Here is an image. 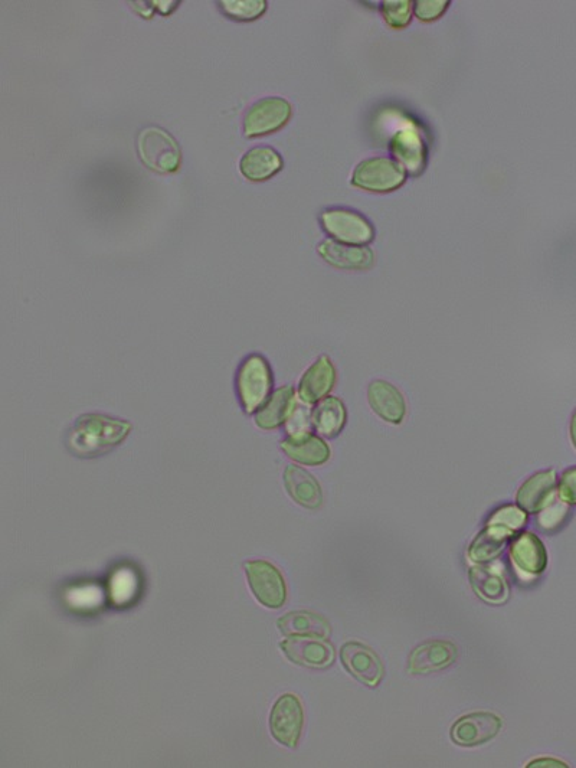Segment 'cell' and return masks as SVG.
Masks as SVG:
<instances>
[{
    "label": "cell",
    "instance_id": "1",
    "mask_svg": "<svg viewBox=\"0 0 576 768\" xmlns=\"http://www.w3.org/2000/svg\"><path fill=\"white\" fill-rule=\"evenodd\" d=\"M132 430L129 421L104 414H84L68 431L65 443L74 456L93 459L119 447Z\"/></svg>",
    "mask_w": 576,
    "mask_h": 768
},
{
    "label": "cell",
    "instance_id": "2",
    "mask_svg": "<svg viewBox=\"0 0 576 768\" xmlns=\"http://www.w3.org/2000/svg\"><path fill=\"white\" fill-rule=\"evenodd\" d=\"M271 366L263 355H250L242 362L237 374V394L245 413L260 410L273 391Z\"/></svg>",
    "mask_w": 576,
    "mask_h": 768
},
{
    "label": "cell",
    "instance_id": "3",
    "mask_svg": "<svg viewBox=\"0 0 576 768\" xmlns=\"http://www.w3.org/2000/svg\"><path fill=\"white\" fill-rule=\"evenodd\" d=\"M137 152L144 166L157 173H175L182 166L178 140L162 127L150 126L137 137Z\"/></svg>",
    "mask_w": 576,
    "mask_h": 768
},
{
    "label": "cell",
    "instance_id": "4",
    "mask_svg": "<svg viewBox=\"0 0 576 768\" xmlns=\"http://www.w3.org/2000/svg\"><path fill=\"white\" fill-rule=\"evenodd\" d=\"M407 181V171L394 159L372 158L363 160L352 175V185L366 192L388 194L401 188Z\"/></svg>",
    "mask_w": 576,
    "mask_h": 768
},
{
    "label": "cell",
    "instance_id": "5",
    "mask_svg": "<svg viewBox=\"0 0 576 768\" xmlns=\"http://www.w3.org/2000/svg\"><path fill=\"white\" fill-rule=\"evenodd\" d=\"M323 230L332 240L349 245H368L375 238L371 222L358 212L346 208H330L320 215Z\"/></svg>",
    "mask_w": 576,
    "mask_h": 768
},
{
    "label": "cell",
    "instance_id": "6",
    "mask_svg": "<svg viewBox=\"0 0 576 768\" xmlns=\"http://www.w3.org/2000/svg\"><path fill=\"white\" fill-rule=\"evenodd\" d=\"M293 116V107L286 98L267 97L252 104L244 116V136L273 135L283 129Z\"/></svg>",
    "mask_w": 576,
    "mask_h": 768
},
{
    "label": "cell",
    "instance_id": "7",
    "mask_svg": "<svg viewBox=\"0 0 576 768\" xmlns=\"http://www.w3.org/2000/svg\"><path fill=\"white\" fill-rule=\"evenodd\" d=\"M248 586L257 600L268 609H280L286 604L287 587L280 570L264 560H251L244 564Z\"/></svg>",
    "mask_w": 576,
    "mask_h": 768
},
{
    "label": "cell",
    "instance_id": "8",
    "mask_svg": "<svg viewBox=\"0 0 576 768\" xmlns=\"http://www.w3.org/2000/svg\"><path fill=\"white\" fill-rule=\"evenodd\" d=\"M291 663L309 669H327L335 663V646L319 636H288L280 643Z\"/></svg>",
    "mask_w": 576,
    "mask_h": 768
},
{
    "label": "cell",
    "instance_id": "9",
    "mask_svg": "<svg viewBox=\"0 0 576 768\" xmlns=\"http://www.w3.org/2000/svg\"><path fill=\"white\" fill-rule=\"evenodd\" d=\"M340 662L350 676L368 688H378L384 679L385 666L378 653L356 640L340 647Z\"/></svg>",
    "mask_w": 576,
    "mask_h": 768
},
{
    "label": "cell",
    "instance_id": "10",
    "mask_svg": "<svg viewBox=\"0 0 576 768\" xmlns=\"http://www.w3.org/2000/svg\"><path fill=\"white\" fill-rule=\"evenodd\" d=\"M304 727V711L300 699L284 694L277 699L270 714V731L274 740L284 747L296 748Z\"/></svg>",
    "mask_w": 576,
    "mask_h": 768
},
{
    "label": "cell",
    "instance_id": "11",
    "mask_svg": "<svg viewBox=\"0 0 576 768\" xmlns=\"http://www.w3.org/2000/svg\"><path fill=\"white\" fill-rule=\"evenodd\" d=\"M503 721L493 712H471L451 727V740L460 747L473 748L490 743L502 731Z\"/></svg>",
    "mask_w": 576,
    "mask_h": 768
},
{
    "label": "cell",
    "instance_id": "12",
    "mask_svg": "<svg viewBox=\"0 0 576 768\" xmlns=\"http://www.w3.org/2000/svg\"><path fill=\"white\" fill-rule=\"evenodd\" d=\"M457 659L458 647L450 640H427L409 653L408 672L411 675H431L450 668Z\"/></svg>",
    "mask_w": 576,
    "mask_h": 768
},
{
    "label": "cell",
    "instance_id": "13",
    "mask_svg": "<svg viewBox=\"0 0 576 768\" xmlns=\"http://www.w3.org/2000/svg\"><path fill=\"white\" fill-rule=\"evenodd\" d=\"M510 560L516 570L523 574L540 575L545 573L548 567V552L538 535L528 531L517 532L510 541Z\"/></svg>",
    "mask_w": 576,
    "mask_h": 768
},
{
    "label": "cell",
    "instance_id": "14",
    "mask_svg": "<svg viewBox=\"0 0 576 768\" xmlns=\"http://www.w3.org/2000/svg\"><path fill=\"white\" fill-rule=\"evenodd\" d=\"M558 476L555 470H543L530 476L517 490L516 503L528 513H539L556 498Z\"/></svg>",
    "mask_w": 576,
    "mask_h": 768
},
{
    "label": "cell",
    "instance_id": "15",
    "mask_svg": "<svg viewBox=\"0 0 576 768\" xmlns=\"http://www.w3.org/2000/svg\"><path fill=\"white\" fill-rule=\"evenodd\" d=\"M336 384V368L329 356L323 355L300 379L299 397L303 403L317 404L332 392Z\"/></svg>",
    "mask_w": 576,
    "mask_h": 768
},
{
    "label": "cell",
    "instance_id": "16",
    "mask_svg": "<svg viewBox=\"0 0 576 768\" xmlns=\"http://www.w3.org/2000/svg\"><path fill=\"white\" fill-rule=\"evenodd\" d=\"M368 401L373 413L381 417L385 423L398 426L404 421L407 403L404 395L395 385L381 379L371 382L368 388Z\"/></svg>",
    "mask_w": 576,
    "mask_h": 768
},
{
    "label": "cell",
    "instance_id": "17",
    "mask_svg": "<svg viewBox=\"0 0 576 768\" xmlns=\"http://www.w3.org/2000/svg\"><path fill=\"white\" fill-rule=\"evenodd\" d=\"M320 256L330 266L340 270H366L373 264L371 248L349 245L336 240H324L317 247Z\"/></svg>",
    "mask_w": 576,
    "mask_h": 768
},
{
    "label": "cell",
    "instance_id": "18",
    "mask_svg": "<svg viewBox=\"0 0 576 768\" xmlns=\"http://www.w3.org/2000/svg\"><path fill=\"white\" fill-rule=\"evenodd\" d=\"M296 410V391L290 385H286L274 391L267 403L255 413V423L265 431L277 430L287 424Z\"/></svg>",
    "mask_w": 576,
    "mask_h": 768
},
{
    "label": "cell",
    "instance_id": "19",
    "mask_svg": "<svg viewBox=\"0 0 576 768\" xmlns=\"http://www.w3.org/2000/svg\"><path fill=\"white\" fill-rule=\"evenodd\" d=\"M281 450L288 459L303 466H322L329 462L332 454L329 444L312 433L288 437L281 443Z\"/></svg>",
    "mask_w": 576,
    "mask_h": 768
},
{
    "label": "cell",
    "instance_id": "20",
    "mask_svg": "<svg viewBox=\"0 0 576 768\" xmlns=\"http://www.w3.org/2000/svg\"><path fill=\"white\" fill-rule=\"evenodd\" d=\"M284 168V160L273 147H252L240 162V171L247 181L265 182Z\"/></svg>",
    "mask_w": 576,
    "mask_h": 768
},
{
    "label": "cell",
    "instance_id": "21",
    "mask_svg": "<svg viewBox=\"0 0 576 768\" xmlns=\"http://www.w3.org/2000/svg\"><path fill=\"white\" fill-rule=\"evenodd\" d=\"M284 485L291 499L300 506L307 509H317L322 506V486L307 470L299 466H287L284 470Z\"/></svg>",
    "mask_w": 576,
    "mask_h": 768
},
{
    "label": "cell",
    "instance_id": "22",
    "mask_svg": "<svg viewBox=\"0 0 576 768\" xmlns=\"http://www.w3.org/2000/svg\"><path fill=\"white\" fill-rule=\"evenodd\" d=\"M468 580L474 593L486 601V603L500 604L506 603L510 597V588L502 575L493 571L492 568L484 564H477L468 571Z\"/></svg>",
    "mask_w": 576,
    "mask_h": 768
},
{
    "label": "cell",
    "instance_id": "23",
    "mask_svg": "<svg viewBox=\"0 0 576 768\" xmlns=\"http://www.w3.org/2000/svg\"><path fill=\"white\" fill-rule=\"evenodd\" d=\"M515 534L500 526L486 525L467 549L468 558L476 564H489L503 554Z\"/></svg>",
    "mask_w": 576,
    "mask_h": 768
},
{
    "label": "cell",
    "instance_id": "24",
    "mask_svg": "<svg viewBox=\"0 0 576 768\" xmlns=\"http://www.w3.org/2000/svg\"><path fill=\"white\" fill-rule=\"evenodd\" d=\"M312 426L320 436L335 439L342 433L348 421V411L340 398L326 397L313 408Z\"/></svg>",
    "mask_w": 576,
    "mask_h": 768
},
{
    "label": "cell",
    "instance_id": "25",
    "mask_svg": "<svg viewBox=\"0 0 576 768\" xmlns=\"http://www.w3.org/2000/svg\"><path fill=\"white\" fill-rule=\"evenodd\" d=\"M391 152L396 162L411 173H420L427 160V147L414 130H401L391 140Z\"/></svg>",
    "mask_w": 576,
    "mask_h": 768
},
{
    "label": "cell",
    "instance_id": "26",
    "mask_svg": "<svg viewBox=\"0 0 576 768\" xmlns=\"http://www.w3.org/2000/svg\"><path fill=\"white\" fill-rule=\"evenodd\" d=\"M277 627L284 636H319L329 639L332 626L320 614L312 611H290L277 620Z\"/></svg>",
    "mask_w": 576,
    "mask_h": 768
},
{
    "label": "cell",
    "instance_id": "27",
    "mask_svg": "<svg viewBox=\"0 0 576 768\" xmlns=\"http://www.w3.org/2000/svg\"><path fill=\"white\" fill-rule=\"evenodd\" d=\"M139 591L140 578L133 568L120 567L111 575L108 594L114 606H130L139 596Z\"/></svg>",
    "mask_w": 576,
    "mask_h": 768
},
{
    "label": "cell",
    "instance_id": "28",
    "mask_svg": "<svg viewBox=\"0 0 576 768\" xmlns=\"http://www.w3.org/2000/svg\"><path fill=\"white\" fill-rule=\"evenodd\" d=\"M219 9L229 19L238 22H251L261 18L267 11L265 0H222L218 2Z\"/></svg>",
    "mask_w": 576,
    "mask_h": 768
},
{
    "label": "cell",
    "instance_id": "29",
    "mask_svg": "<svg viewBox=\"0 0 576 768\" xmlns=\"http://www.w3.org/2000/svg\"><path fill=\"white\" fill-rule=\"evenodd\" d=\"M528 515L529 513L523 511L519 505H503L494 509L492 515L487 518L486 525L500 526L516 535L528 524Z\"/></svg>",
    "mask_w": 576,
    "mask_h": 768
},
{
    "label": "cell",
    "instance_id": "30",
    "mask_svg": "<svg viewBox=\"0 0 576 768\" xmlns=\"http://www.w3.org/2000/svg\"><path fill=\"white\" fill-rule=\"evenodd\" d=\"M412 13H414V2L411 0H388L382 3V15L391 28H407L411 24Z\"/></svg>",
    "mask_w": 576,
    "mask_h": 768
},
{
    "label": "cell",
    "instance_id": "31",
    "mask_svg": "<svg viewBox=\"0 0 576 768\" xmlns=\"http://www.w3.org/2000/svg\"><path fill=\"white\" fill-rule=\"evenodd\" d=\"M569 516V505L564 500L555 498L546 508L538 513V526L543 532L558 531L564 526Z\"/></svg>",
    "mask_w": 576,
    "mask_h": 768
},
{
    "label": "cell",
    "instance_id": "32",
    "mask_svg": "<svg viewBox=\"0 0 576 768\" xmlns=\"http://www.w3.org/2000/svg\"><path fill=\"white\" fill-rule=\"evenodd\" d=\"M104 591L98 586L72 588L67 594V603L80 610H94L103 604Z\"/></svg>",
    "mask_w": 576,
    "mask_h": 768
},
{
    "label": "cell",
    "instance_id": "33",
    "mask_svg": "<svg viewBox=\"0 0 576 768\" xmlns=\"http://www.w3.org/2000/svg\"><path fill=\"white\" fill-rule=\"evenodd\" d=\"M450 8L448 0H418L414 3V15L422 22H434Z\"/></svg>",
    "mask_w": 576,
    "mask_h": 768
},
{
    "label": "cell",
    "instance_id": "34",
    "mask_svg": "<svg viewBox=\"0 0 576 768\" xmlns=\"http://www.w3.org/2000/svg\"><path fill=\"white\" fill-rule=\"evenodd\" d=\"M559 499L569 506L576 505V467L565 470L558 482Z\"/></svg>",
    "mask_w": 576,
    "mask_h": 768
},
{
    "label": "cell",
    "instance_id": "35",
    "mask_svg": "<svg viewBox=\"0 0 576 768\" xmlns=\"http://www.w3.org/2000/svg\"><path fill=\"white\" fill-rule=\"evenodd\" d=\"M310 426H312V418H309L306 411L296 410L287 421L288 437L310 433Z\"/></svg>",
    "mask_w": 576,
    "mask_h": 768
},
{
    "label": "cell",
    "instance_id": "36",
    "mask_svg": "<svg viewBox=\"0 0 576 768\" xmlns=\"http://www.w3.org/2000/svg\"><path fill=\"white\" fill-rule=\"evenodd\" d=\"M528 768H566L569 767L564 761L556 760V758L542 757L536 758V760L528 763Z\"/></svg>",
    "mask_w": 576,
    "mask_h": 768
},
{
    "label": "cell",
    "instance_id": "37",
    "mask_svg": "<svg viewBox=\"0 0 576 768\" xmlns=\"http://www.w3.org/2000/svg\"><path fill=\"white\" fill-rule=\"evenodd\" d=\"M152 3L153 9H156V11H159L160 13H163V15H168L172 9H175L176 6L179 5V2H150Z\"/></svg>",
    "mask_w": 576,
    "mask_h": 768
},
{
    "label": "cell",
    "instance_id": "38",
    "mask_svg": "<svg viewBox=\"0 0 576 768\" xmlns=\"http://www.w3.org/2000/svg\"><path fill=\"white\" fill-rule=\"evenodd\" d=\"M569 433H571L572 444H574V447L576 449V410H575V413L572 414L571 427H569Z\"/></svg>",
    "mask_w": 576,
    "mask_h": 768
}]
</instances>
